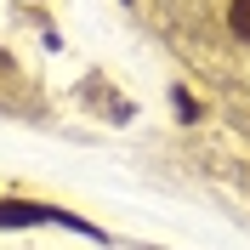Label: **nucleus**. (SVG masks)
Listing matches in <instances>:
<instances>
[{"instance_id":"obj_1","label":"nucleus","mask_w":250,"mask_h":250,"mask_svg":"<svg viewBox=\"0 0 250 250\" xmlns=\"http://www.w3.org/2000/svg\"><path fill=\"white\" fill-rule=\"evenodd\" d=\"M34 222H51V228H74V233H85V222H80V216H62V210H51V205H0V228H34Z\"/></svg>"},{"instance_id":"obj_2","label":"nucleus","mask_w":250,"mask_h":250,"mask_svg":"<svg viewBox=\"0 0 250 250\" xmlns=\"http://www.w3.org/2000/svg\"><path fill=\"white\" fill-rule=\"evenodd\" d=\"M228 23H233V34H239V40H250V0H233Z\"/></svg>"}]
</instances>
